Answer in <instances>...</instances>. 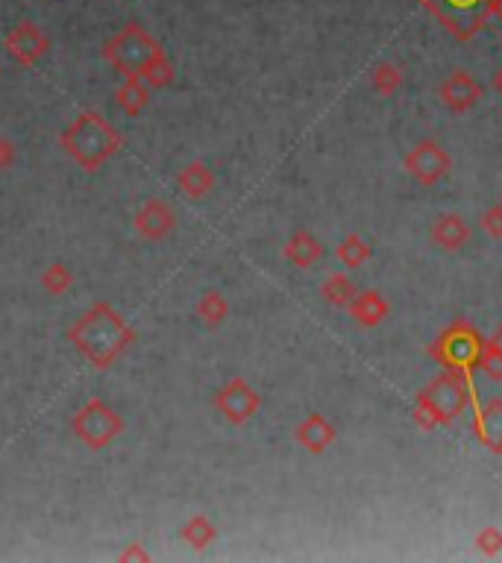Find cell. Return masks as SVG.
<instances>
[{"mask_svg": "<svg viewBox=\"0 0 502 563\" xmlns=\"http://www.w3.org/2000/svg\"><path fill=\"white\" fill-rule=\"evenodd\" d=\"M438 97H441V103H444L450 112L464 115V112H470V109L479 106V100L485 97V86H482L470 71H453V74L441 83V88H438Z\"/></svg>", "mask_w": 502, "mask_h": 563, "instance_id": "obj_12", "label": "cell"}, {"mask_svg": "<svg viewBox=\"0 0 502 563\" xmlns=\"http://www.w3.org/2000/svg\"><path fill=\"white\" fill-rule=\"evenodd\" d=\"M3 50L9 53V59L21 68H36L47 53H50V36L36 24V21H21L15 24L6 39Z\"/></svg>", "mask_w": 502, "mask_h": 563, "instance_id": "obj_10", "label": "cell"}, {"mask_svg": "<svg viewBox=\"0 0 502 563\" xmlns=\"http://www.w3.org/2000/svg\"><path fill=\"white\" fill-rule=\"evenodd\" d=\"M494 91H497V94L502 97V68L497 71V74H494Z\"/></svg>", "mask_w": 502, "mask_h": 563, "instance_id": "obj_33", "label": "cell"}, {"mask_svg": "<svg viewBox=\"0 0 502 563\" xmlns=\"http://www.w3.org/2000/svg\"><path fill=\"white\" fill-rule=\"evenodd\" d=\"M476 549L488 558H497L502 552V528L497 525H485L479 534H476Z\"/></svg>", "mask_w": 502, "mask_h": 563, "instance_id": "obj_27", "label": "cell"}, {"mask_svg": "<svg viewBox=\"0 0 502 563\" xmlns=\"http://www.w3.org/2000/svg\"><path fill=\"white\" fill-rule=\"evenodd\" d=\"M294 440H297L306 452L320 455V452H326V449L338 440V429L332 426L329 417H323V414H309V417L294 429Z\"/></svg>", "mask_w": 502, "mask_h": 563, "instance_id": "obj_14", "label": "cell"}, {"mask_svg": "<svg viewBox=\"0 0 502 563\" xmlns=\"http://www.w3.org/2000/svg\"><path fill=\"white\" fill-rule=\"evenodd\" d=\"M282 256H285V261H291L294 267L309 270L312 264H318V261L323 259V244H320L309 229H297V232H291V238L285 241Z\"/></svg>", "mask_w": 502, "mask_h": 563, "instance_id": "obj_16", "label": "cell"}, {"mask_svg": "<svg viewBox=\"0 0 502 563\" xmlns=\"http://www.w3.org/2000/svg\"><path fill=\"white\" fill-rule=\"evenodd\" d=\"M194 308H197V317L203 320V326H209V329H221L229 320V300L218 288L206 291Z\"/></svg>", "mask_w": 502, "mask_h": 563, "instance_id": "obj_21", "label": "cell"}, {"mask_svg": "<svg viewBox=\"0 0 502 563\" xmlns=\"http://www.w3.org/2000/svg\"><path fill=\"white\" fill-rule=\"evenodd\" d=\"M479 226H482V232H488L494 241H502V203H494V206L482 209Z\"/></svg>", "mask_w": 502, "mask_h": 563, "instance_id": "obj_29", "label": "cell"}, {"mask_svg": "<svg viewBox=\"0 0 502 563\" xmlns=\"http://www.w3.org/2000/svg\"><path fill=\"white\" fill-rule=\"evenodd\" d=\"M180 537H183L185 543H188V546H191L194 552H203V549H209V546L215 543V537H218V528H215V522L209 520V517H203V514H194V517H191V520L183 525Z\"/></svg>", "mask_w": 502, "mask_h": 563, "instance_id": "obj_22", "label": "cell"}, {"mask_svg": "<svg viewBox=\"0 0 502 563\" xmlns=\"http://www.w3.org/2000/svg\"><path fill=\"white\" fill-rule=\"evenodd\" d=\"M141 80L147 83L150 88H168L174 80H177V68H174V62H171V56L168 53H159L147 68H144V74H141Z\"/></svg>", "mask_w": 502, "mask_h": 563, "instance_id": "obj_26", "label": "cell"}, {"mask_svg": "<svg viewBox=\"0 0 502 563\" xmlns=\"http://www.w3.org/2000/svg\"><path fill=\"white\" fill-rule=\"evenodd\" d=\"M150 91H153V88L147 86L141 77H124V83L115 88V106H118L124 115L136 118V115H141V112L147 109Z\"/></svg>", "mask_w": 502, "mask_h": 563, "instance_id": "obj_19", "label": "cell"}, {"mask_svg": "<svg viewBox=\"0 0 502 563\" xmlns=\"http://www.w3.org/2000/svg\"><path fill=\"white\" fill-rule=\"evenodd\" d=\"M497 18H500V21H502V9H500V12H497Z\"/></svg>", "mask_w": 502, "mask_h": 563, "instance_id": "obj_35", "label": "cell"}, {"mask_svg": "<svg viewBox=\"0 0 502 563\" xmlns=\"http://www.w3.org/2000/svg\"><path fill=\"white\" fill-rule=\"evenodd\" d=\"M103 59L121 74V77H141L144 68L165 53V47L153 39L150 30H144L138 21H130L124 30H118L109 42H103Z\"/></svg>", "mask_w": 502, "mask_h": 563, "instance_id": "obj_4", "label": "cell"}, {"mask_svg": "<svg viewBox=\"0 0 502 563\" xmlns=\"http://www.w3.org/2000/svg\"><path fill=\"white\" fill-rule=\"evenodd\" d=\"M218 179L215 171L206 162H188L183 171L177 174V188L183 191L188 200H203L215 191Z\"/></svg>", "mask_w": 502, "mask_h": 563, "instance_id": "obj_18", "label": "cell"}, {"mask_svg": "<svg viewBox=\"0 0 502 563\" xmlns=\"http://www.w3.org/2000/svg\"><path fill=\"white\" fill-rule=\"evenodd\" d=\"M403 165H406V174L414 176L420 185L432 188V185H438V182H444L450 176V171H453V156L438 141L423 138V141H417L409 153H406Z\"/></svg>", "mask_w": 502, "mask_h": 563, "instance_id": "obj_9", "label": "cell"}, {"mask_svg": "<svg viewBox=\"0 0 502 563\" xmlns=\"http://www.w3.org/2000/svg\"><path fill=\"white\" fill-rule=\"evenodd\" d=\"M62 150L83 168V171H100L118 150L124 147V135L115 130L100 112H80L59 135Z\"/></svg>", "mask_w": 502, "mask_h": 563, "instance_id": "obj_3", "label": "cell"}, {"mask_svg": "<svg viewBox=\"0 0 502 563\" xmlns=\"http://www.w3.org/2000/svg\"><path fill=\"white\" fill-rule=\"evenodd\" d=\"M485 341L488 338H482L476 326H470L467 320H458L435 338V344L429 347V358L438 361L444 370L473 373L479 370V355L485 349Z\"/></svg>", "mask_w": 502, "mask_h": 563, "instance_id": "obj_5", "label": "cell"}, {"mask_svg": "<svg viewBox=\"0 0 502 563\" xmlns=\"http://www.w3.org/2000/svg\"><path fill=\"white\" fill-rule=\"evenodd\" d=\"M488 344H491V347L502 349V326L497 329V332H494V335H491V338H488Z\"/></svg>", "mask_w": 502, "mask_h": 563, "instance_id": "obj_32", "label": "cell"}, {"mask_svg": "<svg viewBox=\"0 0 502 563\" xmlns=\"http://www.w3.org/2000/svg\"><path fill=\"white\" fill-rule=\"evenodd\" d=\"M335 256H338V261H341L347 270H356V267H362V264L370 261L373 250H370V244H367L362 235H347V238L338 244Z\"/></svg>", "mask_w": 502, "mask_h": 563, "instance_id": "obj_24", "label": "cell"}, {"mask_svg": "<svg viewBox=\"0 0 502 563\" xmlns=\"http://www.w3.org/2000/svg\"><path fill=\"white\" fill-rule=\"evenodd\" d=\"M403 83H406V74H403V68L394 65V62H382V65H376L373 74H370V88H373L379 97H394V94L403 88Z\"/></svg>", "mask_w": 502, "mask_h": 563, "instance_id": "obj_23", "label": "cell"}, {"mask_svg": "<svg viewBox=\"0 0 502 563\" xmlns=\"http://www.w3.org/2000/svg\"><path fill=\"white\" fill-rule=\"evenodd\" d=\"M15 162H18V147H15V141L6 138V135H0V171H12Z\"/></svg>", "mask_w": 502, "mask_h": 563, "instance_id": "obj_30", "label": "cell"}, {"mask_svg": "<svg viewBox=\"0 0 502 563\" xmlns=\"http://www.w3.org/2000/svg\"><path fill=\"white\" fill-rule=\"evenodd\" d=\"M0 74H3V71H0Z\"/></svg>", "mask_w": 502, "mask_h": 563, "instance_id": "obj_36", "label": "cell"}, {"mask_svg": "<svg viewBox=\"0 0 502 563\" xmlns=\"http://www.w3.org/2000/svg\"><path fill=\"white\" fill-rule=\"evenodd\" d=\"M136 329L112 303L89 305L71 326L68 341L94 370H109L127 349L136 344Z\"/></svg>", "mask_w": 502, "mask_h": 563, "instance_id": "obj_1", "label": "cell"}, {"mask_svg": "<svg viewBox=\"0 0 502 563\" xmlns=\"http://www.w3.org/2000/svg\"><path fill=\"white\" fill-rule=\"evenodd\" d=\"M488 6H491V15H497L502 9V0H488Z\"/></svg>", "mask_w": 502, "mask_h": 563, "instance_id": "obj_34", "label": "cell"}, {"mask_svg": "<svg viewBox=\"0 0 502 563\" xmlns=\"http://www.w3.org/2000/svg\"><path fill=\"white\" fill-rule=\"evenodd\" d=\"M118 558H121V561H150V552H147L141 543H133V546H130V549H124Z\"/></svg>", "mask_w": 502, "mask_h": 563, "instance_id": "obj_31", "label": "cell"}, {"mask_svg": "<svg viewBox=\"0 0 502 563\" xmlns=\"http://www.w3.org/2000/svg\"><path fill=\"white\" fill-rule=\"evenodd\" d=\"M42 288H45L50 297H65L71 288H74V273L65 261H53L47 264L45 273H42Z\"/></svg>", "mask_w": 502, "mask_h": 563, "instance_id": "obj_25", "label": "cell"}, {"mask_svg": "<svg viewBox=\"0 0 502 563\" xmlns=\"http://www.w3.org/2000/svg\"><path fill=\"white\" fill-rule=\"evenodd\" d=\"M473 434L491 452L502 455V399L494 396L485 405L473 399Z\"/></svg>", "mask_w": 502, "mask_h": 563, "instance_id": "obj_13", "label": "cell"}, {"mask_svg": "<svg viewBox=\"0 0 502 563\" xmlns=\"http://www.w3.org/2000/svg\"><path fill=\"white\" fill-rule=\"evenodd\" d=\"M133 226L141 238L147 241H165L174 235L177 229V212L168 200L162 197H150L138 206L136 217H133Z\"/></svg>", "mask_w": 502, "mask_h": 563, "instance_id": "obj_11", "label": "cell"}, {"mask_svg": "<svg viewBox=\"0 0 502 563\" xmlns=\"http://www.w3.org/2000/svg\"><path fill=\"white\" fill-rule=\"evenodd\" d=\"M479 370H482L488 379L502 382V349L491 347V344L485 341V349H482V355H479Z\"/></svg>", "mask_w": 502, "mask_h": 563, "instance_id": "obj_28", "label": "cell"}, {"mask_svg": "<svg viewBox=\"0 0 502 563\" xmlns=\"http://www.w3.org/2000/svg\"><path fill=\"white\" fill-rule=\"evenodd\" d=\"M429 235H432V244H435V247H441V250H447V253H458V250H464V247L470 244V238H473V232H470L467 220H464L461 215H453V212H447V215L438 217V220L432 223Z\"/></svg>", "mask_w": 502, "mask_h": 563, "instance_id": "obj_15", "label": "cell"}, {"mask_svg": "<svg viewBox=\"0 0 502 563\" xmlns=\"http://www.w3.org/2000/svg\"><path fill=\"white\" fill-rule=\"evenodd\" d=\"M212 405H215V411L227 420L229 426H244V423H250L259 414L262 396H259V390L253 388L247 379L235 376V379H227L221 388L215 390Z\"/></svg>", "mask_w": 502, "mask_h": 563, "instance_id": "obj_8", "label": "cell"}, {"mask_svg": "<svg viewBox=\"0 0 502 563\" xmlns=\"http://www.w3.org/2000/svg\"><path fill=\"white\" fill-rule=\"evenodd\" d=\"M350 317L362 326V329H376L388 314H391V305L388 300L379 294V291H359L353 297V303L347 305Z\"/></svg>", "mask_w": 502, "mask_h": 563, "instance_id": "obj_17", "label": "cell"}, {"mask_svg": "<svg viewBox=\"0 0 502 563\" xmlns=\"http://www.w3.org/2000/svg\"><path fill=\"white\" fill-rule=\"evenodd\" d=\"M356 294H359V288H356V282L347 273H332L320 285V300L326 305H332V308H347V305L353 303Z\"/></svg>", "mask_w": 502, "mask_h": 563, "instance_id": "obj_20", "label": "cell"}, {"mask_svg": "<svg viewBox=\"0 0 502 563\" xmlns=\"http://www.w3.org/2000/svg\"><path fill=\"white\" fill-rule=\"evenodd\" d=\"M417 3L458 42L476 39L494 18L488 0H417Z\"/></svg>", "mask_w": 502, "mask_h": 563, "instance_id": "obj_6", "label": "cell"}, {"mask_svg": "<svg viewBox=\"0 0 502 563\" xmlns=\"http://www.w3.org/2000/svg\"><path fill=\"white\" fill-rule=\"evenodd\" d=\"M470 376L473 373H461V370H444L441 376H435L414 399V408H411L414 423L423 432L456 423L458 417L470 408V402L476 399Z\"/></svg>", "mask_w": 502, "mask_h": 563, "instance_id": "obj_2", "label": "cell"}, {"mask_svg": "<svg viewBox=\"0 0 502 563\" xmlns=\"http://www.w3.org/2000/svg\"><path fill=\"white\" fill-rule=\"evenodd\" d=\"M124 417L109 405V402H103L100 396H94L89 402H83L80 408H77V414L71 417V432L74 437L83 443V446H89L94 452H100V449H106L109 443H115L121 434H124Z\"/></svg>", "mask_w": 502, "mask_h": 563, "instance_id": "obj_7", "label": "cell"}]
</instances>
